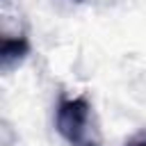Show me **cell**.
Masks as SVG:
<instances>
[{
    "instance_id": "obj_1",
    "label": "cell",
    "mask_w": 146,
    "mask_h": 146,
    "mask_svg": "<svg viewBox=\"0 0 146 146\" xmlns=\"http://www.w3.org/2000/svg\"><path fill=\"white\" fill-rule=\"evenodd\" d=\"M55 125H57V132L71 146H100L91 105L84 96L62 98L57 105Z\"/></svg>"
},
{
    "instance_id": "obj_2",
    "label": "cell",
    "mask_w": 146,
    "mask_h": 146,
    "mask_svg": "<svg viewBox=\"0 0 146 146\" xmlns=\"http://www.w3.org/2000/svg\"><path fill=\"white\" fill-rule=\"evenodd\" d=\"M27 52H30V41L23 34H18V36H2L0 62H2V68L5 71H9L14 64L23 62Z\"/></svg>"
},
{
    "instance_id": "obj_3",
    "label": "cell",
    "mask_w": 146,
    "mask_h": 146,
    "mask_svg": "<svg viewBox=\"0 0 146 146\" xmlns=\"http://www.w3.org/2000/svg\"><path fill=\"white\" fill-rule=\"evenodd\" d=\"M125 146H146V132L144 135H137V137H132Z\"/></svg>"
}]
</instances>
